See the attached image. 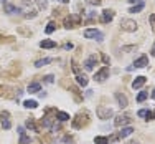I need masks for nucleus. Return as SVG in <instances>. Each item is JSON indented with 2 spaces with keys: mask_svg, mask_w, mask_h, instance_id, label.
Returning a JSON list of instances; mask_svg holds the SVG:
<instances>
[{
  "mask_svg": "<svg viewBox=\"0 0 155 144\" xmlns=\"http://www.w3.org/2000/svg\"><path fill=\"white\" fill-rule=\"evenodd\" d=\"M84 38H89V40H96V42H102L104 38V33L96 30V28H87L84 30Z\"/></svg>",
  "mask_w": 155,
  "mask_h": 144,
  "instance_id": "4",
  "label": "nucleus"
},
{
  "mask_svg": "<svg viewBox=\"0 0 155 144\" xmlns=\"http://www.w3.org/2000/svg\"><path fill=\"white\" fill-rule=\"evenodd\" d=\"M152 98L155 99V88H153V91H152Z\"/></svg>",
  "mask_w": 155,
  "mask_h": 144,
  "instance_id": "43",
  "label": "nucleus"
},
{
  "mask_svg": "<svg viewBox=\"0 0 155 144\" xmlns=\"http://www.w3.org/2000/svg\"><path fill=\"white\" fill-rule=\"evenodd\" d=\"M53 81H54V76H53V75H46V76H43V83L51 84Z\"/></svg>",
  "mask_w": 155,
  "mask_h": 144,
  "instance_id": "31",
  "label": "nucleus"
},
{
  "mask_svg": "<svg viewBox=\"0 0 155 144\" xmlns=\"http://www.w3.org/2000/svg\"><path fill=\"white\" fill-rule=\"evenodd\" d=\"M23 106H25L27 109H35L36 106H38V103L33 101V99H28V101H25V103H23Z\"/></svg>",
  "mask_w": 155,
  "mask_h": 144,
  "instance_id": "27",
  "label": "nucleus"
},
{
  "mask_svg": "<svg viewBox=\"0 0 155 144\" xmlns=\"http://www.w3.org/2000/svg\"><path fill=\"white\" fill-rule=\"evenodd\" d=\"M87 123H89V113L87 111H81L73 118V128L74 129H81L83 126H86Z\"/></svg>",
  "mask_w": 155,
  "mask_h": 144,
  "instance_id": "1",
  "label": "nucleus"
},
{
  "mask_svg": "<svg viewBox=\"0 0 155 144\" xmlns=\"http://www.w3.org/2000/svg\"><path fill=\"white\" fill-rule=\"evenodd\" d=\"M135 48H137V46L132 45V46H122V50H124V51H130V50H135Z\"/></svg>",
  "mask_w": 155,
  "mask_h": 144,
  "instance_id": "35",
  "label": "nucleus"
},
{
  "mask_svg": "<svg viewBox=\"0 0 155 144\" xmlns=\"http://www.w3.org/2000/svg\"><path fill=\"white\" fill-rule=\"evenodd\" d=\"M96 114H97L99 119L106 121V119H109V118L114 116V111H112L110 108H106V106H97V109H96Z\"/></svg>",
  "mask_w": 155,
  "mask_h": 144,
  "instance_id": "5",
  "label": "nucleus"
},
{
  "mask_svg": "<svg viewBox=\"0 0 155 144\" xmlns=\"http://www.w3.org/2000/svg\"><path fill=\"white\" fill-rule=\"evenodd\" d=\"M61 3H69V0H60Z\"/></svg>",
  "mask_w": 155,
  "mask_h": 144,
  "instance_id": "41",
  "label": "nucleus"
},
{
  "mask_svg": "<svg viewBox=\"0 0 155 144\" xmlns=\"http://www.w3.org/2000/svg\"><path fill=\"white\" fill-rule=\"evenodd\" d=\"M78 25H81V15L79 13H71L69 17L64 18V28H74Z\"/></svg>",
  "mask_w": 155,
  "mask_h": 144,
  "instance_id": "3",
  "label": "nucleus"
},
{
  "mask_svg": "<svg viewBox=\"0 0 155 144\" xmlns=\"http://www.w3.org/2000/svg\"><path fill=\"white\" fill-rule=\"evenodd\" d=\"M25 126H27L28 129H31V131H38V126H36V123H35V119H33V118H30V119H27ZM38 132H40V131H38Z\"/></svg>",
  "mask_w": 155,
  "mask_h": 144,
  "instance_id": "21",
  "label": "nucleus"
},
{
  "mask_svg": "<svg viewBox=\"0 0 155 144\" xmlns=\"http://www.w3.org/2000/svg\"><path fill=\"white\" fill-rule=\"evenodd\" d=\"M129 3H132V5H137V3H143V0H129Z\"/></svg>",
  "mask_w": 155,
  "mask_h": 144,
  "instance_id": "36",
  "label": "nucleus"
},
{
  "mask_svg": "<svg viewBox=\"0 0 155 144\" xmlns=\"http://www.w3.org/2000/svg\"><path fill=\"white\" fill-rule=\"evenodd\" d=\"M56 118H58V121L64 123V121H68V119H69V114H68V113H64V111H56Z\"/></svg>",
  "mask_w": 155,
  "mask_h": 144,
  "instance_id": "23",
  "label": "nucleus"
},
{
  "mask_svg": "<svg viewBox=\"0 0 155 144\" xmlns=\"http://www.w3.org/2000/svg\"><path fill=\"white\" fill-rule=\"evenodd\" d=\"M73 43H64V45H63V48H64V50H73Z\"/></svg>",
  "mask_w": 155,
  "mask_h": 144,
  "instance_id": "34",
  "label": "nucleus"
},
{
  "mask_svg": "<svg viewBox=\"0 0 155 144\" xmlns=\"http://www.w3.org/2000/svg\"><path fill=\"white\" fill-rule=\"evenodd\" d=\"M137 116L143 118V119H152V111H150V109H139Z\"/></svg>",
  "mask_w": 155,
  "mask_h": 144,
  "instance_id": "19",
  "label": "nucleus"
},
{
  "mask_svg": "<svg viewBox=\"0 0 155 144\" xmlns=\"http://www.w3.org/2000/svg\"><path fill=\"white\" fill-rule=\"evenodd\" d=\"M114 15H116V12H114V10H110V9H106V10H102L101 22H102V23H109V22L114 18Z\"/></svg>",
  "mask_w": 155,
  "mask_h": 144,
  "instance_id": "13",
  "label": "nucleus"
},
{
  "mask_svg": "<svg viewBox=\"0 0 155 144\" xmlns=\"http://www.w3.org/2000/svg\"><path fill=\"white\" fill-rule=\"evenodd\" d=\"M40 46L46 48V50H50V48H56V42H53V40H43V42H40Z\"/></svg>",
  "mask_w": 155,
  "mask_h": 144,
  "instance_id": "20",
  "label": "nucleus"
},
{
  "mask_svg": "<svg viewBox=\"0 0 155 144\" xmlns=\"http://www.w3.org/2000/svg\"><path fill=\"white\" fill-rule=\"evenodd\" d=\"M109 75H110L109 68H107V66H104V68H101L99 71H96L94 81H97V83H102V81H106V80L109 78Z\"/></svg>",
  "mask_w": 155,
  "mask_h": 144,
  "instance_id": "8",
  "label": "nucleus"
},
{
  "mask_svg": "<svg viewBox=\"0 0 155 144\" xmlns=\"http://www.w3.org/2000/svg\"><path fill=\"white\" fill-rule=\"evenodd\" d=\"M120 27H122V30H125V32H135L137 30V23H135V20H130V18H122Z\"/></svg>",
  "mask_w": 155,
  "mask_h": 144,
  "instance_id": "9",
  "label": "nucleus"
},
{
  "mask_svg": "<svg viewBox=\"0 0 155 144\" xmlns=\"http://www.w3.org/2000/svg\"><path fill=\"white\" fill-rule=\"evenodd\" d=\"M143 7H145L143 3H137V5H132L130 9H129V12H130V13H139V12H142V10H143Z\"/></svg>",
  "mask_w": 155,
  "mask_h": 144,
  "instance_id": "24",
  "label": "nucleus"
},
{
  "mask_svg": "<svg viewBox=\"0 0 155 144\" xmlns=\"http://www.w3.org/2000/svg\"><path fill=\"white\" fill-rule=\"evenodd\" d=\"M150 53H152V57H155V43H153V46H152V50H150Z\"/></svg>",
  "mask_w": 155,
  "mask_h": 144,
  "instance_id": "39",
  "label": "nucleus"
},
{
  "mask_svg": "<svg viewBox=\"0 0 155 144\" xmlns=\"http://www.w3.org/2000/svg\"><path fill=\"white\" fill-rule=\"evenodd\" d=\"M130 123H132V118L129 114H119L114 119V126H117V128H124L125 124H130Z\"/></svg>",
  "mask_w": 155,
  "mask_h": 144,
  "instance_id": "6",
  "label": "nucleus"
},
{
  "mask_svg": "<svg viewBox=\"0 0 155 144\" xmlns=\"http://www.w3.org/2000/svg\"><path fill=\"white\" fill-rule=\"evenodd\" d=\"M28 93L30 94H35V93H38V91H41V86H40V83H36V81H33V83L28 84Z\"/></svg>",
  "mask_w": 155,
  "mask_h": 144,
  "instance_id": "16",
  "label": "nucleus"
},
{
  "mask_svg": "<svg viewBox=\"0 0 155 144\" xmlns=\"http://www.w3.org/2000/svg\"><path fill=\"white\" fill-rule=\"evenodd\" d=\"M147 65H149V57H147V55H142V57H139L137 60L134 61L132 70H134V68H145Z\"/></svg>",
  "mask_w": 155,
  "mask_h": 144,
  "instance_id": "11",
  "label": "nucleus"
},
{
  "mask_svg": "<svg viewBox=\"0 0 155 144\" xmlns=\"http://www.w3.org/2000/svg\"><path fill=\"white\" fill-rule=\"evenodd\" d=\"M152 119H155V111L152 113Z\"/></svg>",
  "mask_w": 155,
  "mask_h": 144,
  "instance_id": "44",
  "label": "nucleus"
},
{
  "mask_svg": "<svg viewBox=\"0 0 155 144\" xmlns=\"http://www.w3.org/2000/svg\"><path fill=\"white\" fill-rule=\"evenodd\" d=\"M76 81H78V84H79V86H87V76L84 75V73H79V75H76Z\"/></svg>",
  "mask_w": 155,
  "mask_h": 144,
  "instance_id": "18",
  "label": "nucleus"
},
{
  "mask_svg": "<svg viewBox=\"0 0 155 144\" xmlns=\"http://www.w3.org/2000/svg\"><path fill=\"white\" fill-rule=\"evenodd\" d=\"M18 144H31V138H30V136H27V134H21Z\"/></svg>",
  "mask_w": 155,
  "mask_h": 144,
  "instance_id": "28",
  "label": "nucleus"
},
{
  "mask_svg": "<svg viewBox=\"0 0 155 144\" xmlns=\"http://www.w3.org/2000/svg\"><path fill=\"white\" fill-rule=\"evenodd\" d=\"M127 144H139V142H137V141H129Z\"/></svg>",
  "mask_w": 155,
  "mask_h": 144,
  "instance_id": "40",
  "label": "nucleus"
},
{
  "mask_svg": "<svg viewBox=\"0 0 155 144\" xmlns=\"http://www.w3.org/2000/svg\"><path fill=\"white\" fill-rule=\"evenodd\" d=\"M97 63V57L96 55H91V57H87L86 60H84V68L87 70V71H91V70H94V65Z\"/></svg>",
  "mask_w": 155,
  "mask_h": 144,
  "instance_id": "12",
  "label": "nucleus"
},
{
  "mask_svg": "<svg viewBox=\"0 0 155 144\" xmlns=\"http://www.w3.org/2000/svg\"><path fill=\"white\" fill-rule=\"evenodd\" d=\"M17 131H18V134H20V136H21V134H25V129H23V128H21V126H20V128H18V129H17Z\"/></svg>",
  "mask_w": 155,
  "mask_h": 144,
  "instance_id": "38",
  "label": "nucleus"
},
{
  "mask_svg": "<svg viewBox=\"0 0 155 144\" xmlns=\"http://www.w3.org/2000/svg\"><path fill=\"white\" fill-rule=\"evenodd\" d=\"M94 144H109V138H106V136H96Z\"/></svg>",
  "mask_w": 155,
  "mask_h": 144,
  "instance_id": "25",
  "label": "nucleus"
},
{
  "mask_svg": "<svg viewBox=\"0 0 155 144\" xmlns=\"http://www.w3.org/2000/svg\"><path fill=\"white\" fill-rule=\"evenodd\" d=\"M132 132H134V128H132V126H124L119 132H117L116 138L117 139H124V138H127V136H130Z\"/></svg>",
  "mask_w": 155,
  "mask_h": 144,
  "instance_id": "14",
  "label": "nucleus"
},
{
  "mask_svg": "<svg viewBox=\"0 0 155 144\" xmlns=\"http://www.w3.org/2000/svg\"><path fill=\"white\" fill-rule=\"evenodd\" d=\"M0 126L5 129V131L12 128V119H10V113L8 111H2V113H0Z\"/></svg>",
  "mask_w": 155,
  "mask_h": 144,
  "instance_id": "7",
  "label": "nucleus"
},
{
  "mask_svg": "<svg viewBox=\"0 0 155 144\" xmlns=\"http://www.w3.org/2000/svg\"><path fill=\"white\" fill-rule=\"evenodd\" d=\"M54 30H56V23H54V22H50V23L46 25V28H45V33L50 35V33H53Z\"/></svg>",
  "mask_w": 155,
  "mask_h": 144,
  "instance_id": "26",
  "label": "nucleus"
},
{
  "mask_svg": "<svg viewBox=\"0 0 155 144\" xmlns=\"http://www.w3.org/2000/svg\"><path fill=\"white\" fill-rule=\"evenodd\" d=\"M114 98H116V101H117V105H119L120 109H125V108H127L129 99H127V96H125V94H122V93H116V94H114Z\"/></svg>",
  "mask_w": 155,
  "mask_h": 144,
  "instance_id": "10",
  "label": "nucleus"
},
{
  "mask_svg": "<svg viewBox=\"0 0 155 144\" xmlns=\"http://www.w3.org/2000/svg\"><path fill=\"white\" fill-rule=\"evenodd\" d=\"M36 15H38V10H36V9H31L28 13H25V18H35Z\"/></svg>",
  "mask_w": 155,
  "mask_h": 144,
  "instance_id": "30",
  "label": "nucleus"
},
{
  "mask_svg": "<svg viewBox=\"0 0 155 144\" xmlns=\"http://www.w3.org/2000/svg\"><path fill=\"white\" fill-rule=\"evenodd\" d=\"M145 81H147L145 76H137V78L132 81V88H134V90H139V88H142L143 84H145Z\"/></svg>",
  "mask_w": 155,
  "mask_h": 144,
  "instance_id": "15",
  "label": "nucleus"
},
{
  "mask_svg": "<svg viewBox=\"0 0 155 144\" xmlns=\"http://www.w3.org/2000/svg\"><path fill=\"white\" fill-rule=\"evenodd\" d=\"M87 3H91V5H96V7H97V5H101V3H102V0H87Z\"/></svg>",
  "mask_w": 155,
  "mask_h": 144,
  "instance_id": "33",
  "label": "nucleus"
},
{
  "mask_svg": "<svg viewBox=\"0 0 155 144\" xmlns=\"http://www.w3.org/2000/svg\"><path fill=\"white\" fill-rule=\"evenodd\" d=\"M54 119H56V109H46L45 111V116L41 119V124L43 128H51L54 124Z\"/></svg>",
  "mask_w": 155,
  "mask_h": 144,
  "instance_id": "2",
  "label": "nucleus"
},
{
  "mask_svg": "<svg viewBox=\"0 0 155 144\" xmlns=\"http://www.w3.org/2000/svg\"><path fill=\"white\" fill-rule=\"evenodd\" d=\"M149 20H150V27H152V32L155 33V15H153V13L149 17Z\"/></svg>",
  "mask_w": 155,
  "mask_h": 144,
  "instance_id": "32",
  "label": "nucleus"
},
{
  "mask_svg": "<svg viewBox=\"0 0 155 144\" xmlns=\"http://www.w3.org/2000/svg\"><path fill=\"white\" fill-rule=\"evenodd\" d=\"M147 96H149V94H147V91H140L139 96H137V103H143L147 99Z\"/></svg>",
  "mask_w": 155,
  "mask_h": 144,
  "instance_id": "29",
  "label": "nucleus"
},
{
  "mask_svg": "<svg viewBox=\"0 0 155 144\" xmlns=\"http://www.w3.org/2000/svg\"><path fill=\"white\" fill-rule=\"evenodd\" d=\"M51 61H53V58H43V60L35 61V66L36 68H41V66H46L48 63H51Z\"/></svg>",
  "mask_w": 155,
  "mask_h": 144,
  "instance_id": "22",
  "label": "nucleus"
},
{
  "mask_svg": "<svg viewBox=\"0 0 155 144\" xmlns=\"http://www.w3.org/2000/svg\"><path fill=\"white\" fill-rule=\"evenodd\" d=\"M5 13H8V15H12V13H18L20 12V9H18L17 5H13V3H5Z\"/></svg>",
  "mask_w": 155,
  "mask_h": 144,
  "instance_id": "17",
  "label": "nucleus"
},
{
  "mask_svg": "<svg viewBox=\"0 0 155 144\" xmlns=\"http://www.w3.org/2000/svg\"><path fill=\"white\" fill-rule=\"evenodd\" d=\"M30 2H33V0H23V3H30Z\"/></svg>",
  "mask_w": 155,
  "mask_h": 144,
  "instance_id": "42",
  "label": "nucleus"
},
{
  "mask_svg": "<svg viewBox=\"0 0 155 144\" xmlns=\"http://www.w3.org/2000/svg\"><path fill=\"white\" fill-rule=\"evenodd\" d=\"M102 61H104L106 65H109V61H110V60H109V57H107V55H102Z\"/></svg>",
  "mask_w": 155,
  "mask_h": 144,
  "instance_id": "37",
  "label": "nucleus"
}]
</instances>
